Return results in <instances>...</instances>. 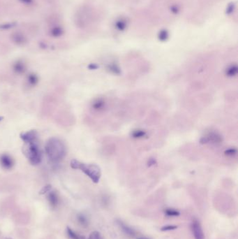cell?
<instances>
[{
	"mask_svg": "<svg viewBox=\"0 0 238 239\" xmlns=\"http://www.w3.org/2000/svg\"><path fill=\"white\" fill-rule=\"evenodd\" d=\"M47 156L52 163H59L66 156V149L64 143L57 138H51L45 146Z\"/></svg>",
	"mask_w": 238,
	"mask_h": 239,
	"instance_id": "1",
	"label": "cell"
},
{
	"mask_svg": "<svg viewBox=\"0 0 238 239\" xmlns=\"http://www.w3.org/2000/svg\"><path fill=\"white\" fill-rule=\"evenodd\" d=\"M23 152L33 165H37L41 162L42 155L37 140L25 143Z\"/></svg>",
	"mask_w": 238,
	"mask_h": 239,
	"instance_id": "2",
	"label": "cell"
},
{
	"mask_svg": "<svg viewBox=\"0 0 238 239\" xmlns=\"http://www.w3.org/2000/svg\"><path fill=\"white\" fill-rule=\"evenodd\" d=\"M71 167L73 169H80L87 175L92 180V181L95 183H97L99 180L101 173L98 167L95 165L86 166L84 164H82L77 160H72L71 163Z\"/></svg>",
	"mask_w": 238,
	"mask_h": 239,
	"instance_id": "3",
	"label": "cell"
},
{
	"mask_svg": "<svg viewBox=\"0 0 238 239\" xmlns=\"http://www.w3.org/2000/svg\"><path fill=\"white\" fill-rule=\"evenodd\" d=\"M191 230L195 239H205L201 224L197 220H193L191 223Z\"/></svg>",
	"mask_w": 238,
	"mask_h": 239,
	"instance_id": "4",
	"label": "cell"
},
{
	"mask_svg": "<svg viewBox=\"0 0 238 239\" xmlns=\"http://www.w3.org/2000/svg\"><path fill=\"white\" fill-rule=\"evenodd\" d=\"M0 164L4 169L8 170L12 169L14 166V161L10 155L3 154L0 157Z\"/></svg>",
	"mask_w": 238,
	"mask_h": 239,
	"instance_id": "5",
	"label": "cell"
},
{
	"mask_svg": "<svg viewBox=\"0 0 238 239\" xmlns=\"http://www.w3.org/2000/svg\"><path fill=\"white\" fill-rule=\"evenodd\" d=\"M20 138L25 143L37 140V132L35 130L25 132V133L21 134Z\"/></svg>",
	"mask_w": 238,
	"mask_h": 239,
	"instance_id": "6",
	"label": "cell"
},
{
	"mask_svg": "<svg viewBox=\"0 0 238 239\" xmlns=\"http://www.w3.org/2000/svg\"><path fill=\"white\" fill-rule=\"evenodd\" d=\"M48 200L49 201L50 206L52 208H56L58 205V196L57 194L54 192H50L48 195Z\"/></svg>",
	"mask_w": 238,
	"mask_h": 239,
	"instance_id": "7",
	"label": "cell"
},
{
	"mask_svg": "<svg viewBox=\"0 0 238 239\" xmlns=\"http://www.w3.org/2000/svg\"><path fill=\"white\" fill-rule=\"evenodd\" d=\"M105 101L103 99H97L92 103V108L96 111H102L105 107Z\"/></svg>",
	"mask_w": 238,
	"mask_h": 239,
	"instance_id": "8",
	"label": "cell"
},
{
	"mask_svg": "<svg viewBox=\"0 0 238 239\" xmlns=\"http://www.w3.org/2000/svg\"><path fill=\"white\" fill-rule=\"evenodd\" d=\"M117 222H118V224L119 225L120 227H121L122 230L123 231V232L125 233L126 234H127L130 236H134L135 235H136V232H135L133 229L130 228L129 226L126 225V224H124L123 222L121 221H119V220H117Z\"/></svg>",
	"mask_w": 238,
	"mask_h": 239,
	"instance_id": "9",
	"label": "cell"
},
{
	"mask_svg": "<svg viewBox=\"0 0 238 239\" xmlns=\"http://www.w3.org/2000/svg\"><path fill=\"white\" fill-rule=\"evenodd\" d=\"M13 70L18 74H22L26 71V67L24 63L22 62H17L13 65Z\"/></svg>",
	"mask_w": 238,
	"mask_h": 239,
	"instance_id": "10",
	"label": "cell"
},
{
	"mask_svg": "<svg viewBox=\"0 0 238 239\" xmlns=\"http://www.w3.org/2000/svg\"><path fill=\"white\" fill-rule=\"evenodd\" d=\"M27 82L31 86H35L39 83V78L35 73H29L27 76Z\"/></svg>",
	"mask_w": 238,
	"mask_h": 239,
	"instance_id": "11",
	"label": "cell"
},
{
	"mask_svg": "<svg viewBox=\"0 0 238 239\" xmlns=\"http://www.w3.org/2000/svg\"><path fill=\"white\" fill-rule=\"evenodd\" d=\"M66 232H67V234H68V236L71 239H85V236L77 234L76 233L73 232L70 227H67Z\"/></svg>",
	"mask_w": 238,
	"mask_h": 239,
	"instance_id": "12",
	"label": "cell"
},
{
	"mask_svg": "<svg viewBox=\"0 0 238 239\" xmlns=\"http://www.w3.org/2000/svg\"><path fill=\"white\" fill-rule=\"evenodd\" d=\"M237 66H231L230 67H228V69H226V75H228V76H230V77H233L234 76L237 74Z\"/></svg>",
	"mask_w": 238,
	"mask_h": 239,
	"instance_id": "13",
	"label": "cell"
},
{
	"mask_svg": "<svg viewBox=\"0 0 238 239\" xmlns=\"http://www.w3.org/2000/svg\"><path fill=\"white\" fill-rule=\"evenodd\" d=\"M78 221L82 226H86L88 225V220L87 217L85 215H84L83 214H79L77 217Z\"/></svg>",
	"mask_w": 238,
	"mask_h": 239,
	"instance_id": "14",
	"label": "cell"
},
{
	"mask_svg": "<svg viewBox=\"0 0 238 239\" xmlns=\"http://www.w3.org/2000/svg\"><path fill=\"white\" fill-rule=\"evenodd\" d=\"M132 136L134 138H141L146 136V132L143 131V130H136V131L133 132Z\"/></svg>",
	"mask_w": 238,
	"mask_h": 239,
	"instance_id": "15",
	"label": "cell"
},
{
	"mask_svg": "<svg viewBox=\"0 0 238 239\" xmlns=\"http://www.w3.org/2000/svg\"><path fill=\"white\" fill-rule=\"evenodd\" d=\"M88 239H104V238H103L101 234L99 232L94 231V232L91 233Z\"/></svg>",
	"mask_w": 238,
	"mask_h": 239,
	"instance_id": "16",
	"label": "cell"
},
{
	"mask_svg": "<svg viewBox=\"0 0 238 239\" xmlns=\"http://www.w3.org/2000/svg\"><path fill=\"white\" fill-rule=\"evenodd\" d=\"M165 213L168 216H179L180 215V212L173 209H166L165 211Z\"/></svg>",
	"mask_w": 238,
	"mask_h": 239,
	"instance_id": "17",
	"label": "cell"
},
{
	"mask_svg": "<svg viewBox=\"0 0 238 239\" xmlns=\"http://www.w3.org/2000/svg\"><path fill=\"white\" fill-rule=\"evenodd\" d=\"M178 229V226L175 225H167V226H164L161 229V230L162 232H165V231H170V230H175Z\"/></svg>",
	"mask_w": 238,
	"mask_h": 239,
	"instance_id": "18",
	"label": "cell"
},
{
	"mask_svg": "<svg viewBox=\"0 0 238 239\" xmlns=\"http://www.w3.org/2000/svg\"><path fill=\"white\" fill-rule=\"evenodd\" d=\"M51 188H52V186L50 185V184H48V185L43 187L42 188V190L39 192V194H45L46 193L49 192V191L51 190Z\"/></svg>",
	"mask_w": 238,
	"mask_h": 239,
	"instance_id": "19",
	"label": "cell"
},
{
	"mask_svg": "<svg viewBox=\"0 0 238 239\" xmlns=\"http://www.w3.org/2000/svg\"><path fill=\"white\" fill-rule=\"evenodd\" d=\"M225 153H226V155H228V156H233V155L237 154V150H235V149L230 148L228 149V150H226Z\"/></svg>",
	"mask_w": 238,
	"mask_h": 239,
	"instance_id": "20",
	"label": "cell"
},
{
	"mask_svg": "<svg viewBox=\"0 0 238 239\" xmlns=\"http://www.w3.org/2000/svg\"><path fill=\"white\" fill-rule=\"evenodd\" d=\"M110 70L111 71H113V73H116V74H119V73H120L119 69L118 68V67H117L116 66H115V65H113V66H110Z\"/></svg>",
	"mask_w": 238,
	"mask_h": 239,
	"instance_id": "21",
	"label": "cell"
},
{
	"mask_svg": "<svg viewBox=\"0 0 238 239\" xmlns=\"http://www.w3.org/2000/svg\"><path fill=\"white\" fill-rule=\"evenodd\" d=\"M89 68L90 69H95L97 68V66H95V65L91 64V65H90V66H89Z\"/></svg>",
	"mask_w": 238,
	"mask_h": 239,
	"instance_id": "22",
	"label": "cell"
},
{
	"mask_svg": "<svg viewBox=\"0 0 238 239\" xmlns=\"http://www.w3.org/2000/svg\"><path fill=\"white\" fill-rule=\"evenodd\" d=\"M2 119H3V117H0V121H1Z\"/></svg>",
	"mask_w": 238,
	"mask_h": 239,
	"instance_id": "23",
	"label": "cell"
},
{
	"mask_svg": "<svg viewBox=\"0 0 238 239\" xmlns=\"http://www.w3.org/2000/svg\"><path fill=\"white\" fill-rule=\"evenodd\" d=\"M139 239H148V238H139Z\"/></svg>",
	"mask_w": 238,
	"mask_h": 239,
	"instance_id": "24",
	"label": "cell"
}]
</instances>
